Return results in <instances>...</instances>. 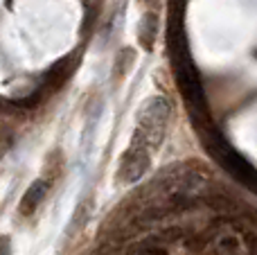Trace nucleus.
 Here are the masks:
<instances>
[{"instance_id": "f257e3e1", "label": "nucleus", "mask_w": 257, "mask_h": 255, "mask_svg": "<svg viewBox=\"0 0 257 255\" xmlns=\"http://www.w3.org/2000/svg\"><path fill=\"white\" fill-rule=\"evenodd\" d=\"M169 117H172V104L167 97L154 95V97L145 99L136 115V131H133L126 149L151 158L154 152H158L160 145H163Z\"/></svg>"}, {"instance_id": "f03ea898", "label": "nucleus", "mask_w": 257, "mask_h": 255, "mask_svg": "<svg viewBox=\"0 0 257 255\" xmlns=\"http://www.w3.org/2000/svg\"><path fill=\"white\" fill-rule=\"evenodd\" d=\"M48 190H50V181H45V179H36L34 183H32L30 188L25 190V194H23L21 206H18V212H21L23 217L34 215L36 208H39L41 203L45 201V194H48Z\"/></svg>"}, {"instance_id": "7ed1b4c3", "label": "nucleus", "mask_w": 257, "mask_h": 255, "mask_svg": "<svg viewBox=\"0 0 257 255\" xmlns=\"http://www.w3.org/2000/svg\"><path fill=\"white\" fill-rule=\"evenodd\" d=\"M138 43H140L142 50H147V52H151L154 50V43H156V34H158V16H156L154 12H147L145 16L140 18V23H138Z\"/></svg>"}, {"instance_id": "20e7f679", "label": "nucleus", "mask_w": 257, "mask_h": 255, "mask_svg": "<svg viewBox=\"0 0 257 255\" xmlns=\"http://www.w3.org/2000/svg\"><path fill=\"white\" fill-rule=\"evenodd\" d=\"M133 57H136V52H133L131 48H124L120 54H117L115 66H113V77H115V79H117V75H120V79L126 75V70L133 66Z\"/></svg>"}, {"instance_id": "39448f33", "label": "nucleus", "mask_w": 257, "mask_h": 255, "mask_svg": "<svg viewBox=\"0 0 257 255\" xmlns=\"http://www.w3.org/2000/svg\"><path fill=\"white\" fill-rule=\"evenodd\" d=\"M217 248L223 255H235V253H239V248H244V246H241V242L237 239V235L228 233V235H223V237H219Z\"/></svg>"}, {"instance_id": "423d86ee", "label": "nucleus", "mask_w": 257, "mask_h": 255, "mask_svg": "<svg viewBox=\"0 0 257 255\" xmlns=\"http://www.w3.org/2000/svg\"><path fill=\"white\" fill-rule=\"evenodd\" d=\"M0 255H9V239L0 237Z\"/></svg>"}]
</instances>
